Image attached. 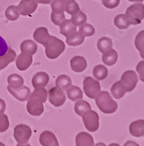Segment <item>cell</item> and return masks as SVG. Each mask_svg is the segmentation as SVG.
I'll return each mask as SVG.
<instances>
[{"label":"cell","instance_id":"7bdbcfd3","mask_svg":"<svg viewBox=\"0 0 144 146\" xmlns=\"http://www.w3.org/2000/svg\"><path fill=\"white\" fill-rule=\"evenodd\" d=\"M5 108H6L5 102L2 99H0V115L3 114L4 112L5 111Z\"/></svg>","mask_w":144,"mask_h":146},{"label":"cell","instance_id":"7402d4cb","mask_svg":"<svg viewBox=\"0 0 144 146\" xmlns=\"http://www.w3.org/2000/svg\"><path fill=\"white\" fill-rule=\"evenodd\" d=\"M118 53L115 50H113V48L108 50V51L105 52L102 57V60H103V63L107 66H112L114 65L116 63L118 60Z\"/></svg>","mask_w":144,"mask_h":146},{"label":"cell","instance_id":"bcb514c9","mask_svg":"<svg viewBox=\"0 0 144 146\" xmlns=\"http://www.w3.org/2000/svg\"><path fill=\"white\" fill-rule=\"evenodd\" d=\"M129 2H137V3H141L142 2L143 0H128Z\"/></svg>","mask_w":144,"mask_h":146},{"label":"cell","instance_id":"8992f818","mask_svg":"<svg viewBox=\"0 0 144 146\" xmlns=\"http://www.w3.org/2000/svg\"><path fill=\"white\" fill-rule=\"evenodd\" d=\"M32 136V130L27 125L19 124L14 129V137L18 143V146L27 144Z\"/></svg>","mask_w":144,"mask_h":146},{"label":"cell","instance_id":"ac0fdd59","mask_svg":"<svg viewBox=\"0 0 144 146\" xmlns=\"http://www.w3.org/2000/svg\"><path fill=\"white\" fill-rule=\"evenodd\" d=\"M75 145L77 146H94V139L87 132H80L75 137Z\"/></svg>","mask_w":144,"mask_h":146},{"label":"cell","instance_id":"7dc6e473","mask_svg":"<svg viewBox=\"0 0 144 146\" xmlns=\"http://www.w3.org/2000/svg\"><path fill=\"white\" fill-rule=\"evenodd\" d=\"M101 1H103V0H101Z\"/></svg>","mask_w":144,"mask_h":146},{"label":"cell","instance_id":"60d3db41","mask_svg":"<svg viewBox=\"0 0 144 146\" xmlns=\"http://www.w3.org/2000/svg\"><path fill=\"white\" fill-rule=\"evenodd\" d=\"M136 71L139 75L140 80L144 83V61H141L136 66Z\"/></svg>","mask_w":144,"mask_h":146},{"label":"cell","instance_id":"f1b7e54d","mask_svg":"<svg viewBox=\"0 0 144 146\" xmlns=\"http://www.w3.org/2000/svg\"><path fill=\"white\" fill-rule=\"evenodd\" d=\"M56 85L62 90H67L72 86L71 78L67 75H59L56 80Z\"/></svg>","mask_w":144,"mask_h":146},{"label":"cell","instance_id":"5b68a950","mask_svg":"<svg viewBox=\"0 0 144 146\" xmlns=\"http://www.w3.org/2000/svg\"><path fill=\"white\" fill-rule=\"evenodd\" d=\"M82 117H83V122L86 129L91 132L97 131L99 126V118L97 112L89 110L85 112Z\"/></svg>","mask_w":144,"mask_h":146},{"label":"cell","instance_id":"7c38bea8","mask_svg":"<svg viewBox=\"0 0 144 146\" xmlns=\"http://www.w3.org/2000/svg\"><path fill=\"white\" fill-rule=\"evenodd\" d=\"M32 64V55L26 53H22L18 55L15 60L17 68L20 71H25L29 69Z\"/></svg>","mask_w":144,"mask_h":146},{"label":"cell","instance_id":"d4e9b609","mask_svg":"<svg viewBox=\"0 0 144 146\" xmlns=\"http://www.w3.org/2000/svg\"><path fill=\"white\" fill-rule=\"evenodd\" d=\"M60 33L65 36H68L73 32H75L77 30V27L72 23L71 20L65 19L62 23L60 24Z\"/></svg>","mask_w":144,"mask_h":146},{"label":"cell","instance_id":"f6af8a7d","mask_svg":"<svg viewBox=\"0 0 144 146\" xmlns=\"http://www.w3.org/2000/svg\"><path fill=\"white\" fill-rule=\"evenodd\" d=\"M37 3L40 4H44V5H47V4H51L53 0H36Z\"/></svg>","mask_w":144,"mask_h":146},{"label":"cell","instance_id":"f546056e","mask_svg":"<svg viewBox=\"0 0 144 146\" xmlns=\"http://www.w3.org/2000/svg\"><path fill=\"white\" fill-rule=\"evenodd\" d=\"M74 110L77 115H78L79 116H82L85 112L89 110H91V105L88 102L85 101V100H80L75 103Z\"/></svg>","mask_w":144,"mask_h":146},{"label":"cell","instance_id":"83f0119b","mask_svg":"<svg viewBox=\"0 0 144 146\" xmlns=\"http://www.w3.org/2000/svg\"><path fill=\"white\" fill-rule=\"evenodd\" d=\"M93 75L98 80H103L108 77V70L104 65H97L93 69Z\"/></svg>","mask_w":144,"mask_h":146},{"label":"cell","instance_id":"8d00e7d4","mask_svg":"<svg viewBox=\"0 0 144 146\" xmlns=\"http://www.w3.org/2000/svg\"><path fill=\"white\" fill-rule=\"evenodd\" d=\"M51 19L55 25L60 26V24L65 20V15L64 13H55L52 12L51 15Z\"/></svg>","mask_w":144,"mask_h":146},{"label":"cell","instance_id":"ffe728a7","mask_svg":"<svg viewBox=\"0 0 144 146\" xmlns=\"http://www.w3.org/2000/svg\"><path fill=\"white\" fill-rule=\"evenodd\" d=\"M66 42L70 46H78L83 44L84 42L85 36L80 32H73L66 36Z\"/></svg>","mask_w":144,"mask_h":146},{"label":"cell","instance_id":"4dcf8cb0","mask_svg":"<svg viewBox=\"0 0 144 146\" xmlns=\"http://www.w3.org/2000/svg\"><path fill=\"white\" fill-rule=\"evenodd\" d=\"M135 45L140 52L141 58L144 59V30H142L137 35L135 40Z\"/></svg>","mask_w":144,"mask_h":146},{"label":"cell","instance_id":"d6986e66","mask_svg":"<svg viewBox=\"0 0 144 146\" xmlns=\"http://www.w3.org/2000/svg\"><path fill=\"white\" fill-rule=\"evenodd\" d=\"M16 58V53L11 48H8L7 53L0 56V70H4L9 64L13 62Z\"/></svg>","mask_w":144,"mask_h":146},{"label":"cell","instance_id":"e0dca14e","mask_svg":"<svg viewBox=\"0 0 144 146\" xmlns=\"http://www.w3.org/2000/svg\"><path fill=\"white\" fill-rule=\"evenodd\" d=\"M129 129L130 135L135 137H144V120L140 119L132 122Z\"/></svg>","mask_w":144,"mask_h":146},{"label":"cell","instance_id":"9a60e30c","mask_svg":"<svg viewBox=\"0 0 144 146\" xmlns=\"http://www.w3.org/2000/svg\"><path fill=\"white\" fill-rule=\"evenodd\" d=\"M70 67L75 72H82L87 67V62L84 57L76 56L70 60Z\"/></svg>","mask_w":144,"mask_h":146},{"label":"cell","instance_id":"44dd1931","mask_svg":"<svg viewBox=\"0 0 144 146\" xmlns=\"http://www.w3.org/2000/svg\"><path fill=\"white\" fill-rule=\"evenodd\" d=\"M113 96L116 100H120L127 93V89L121 80L117 81L113 85L111 88Z\"/></svg>","mask_w":144,"mask_h":146},{"label":"cell","instance_id":"b9f144b4","mask_svg":"<svg viewBox=\"0 0 144 146\" xmlns=\"http://www.w3.org/2000/svg\"><path fill=\"white\" fill-rule=\"evenodd\" d=\"M8 48L9 47L6 41L0 36V56H2L7 53Z\"/></svg>","mask_w":144,"mask_h":146},{"label":"cell","instance_id":"836d02e7","mask_svg":"<svg viewBox=\"0 0 144 146\" xmlns=\"http://www.w3.org/2000/svg\"><path fill=\"white\" fill-rule=\"evenodd\" d=\"M87 21V16L83 12L79 11L78 13L75 14L72 16L71 21L75 27H80L83 25Z\"/></svg>","mask_w":144,"mask_h":146},{"label":"cell","instance_id":"4316f807","mask_svg":"<svg viewBox=\"0 0 144 146\" xmlns=\"http://www.w3.org/2000/svg\"><path fill=\"white\" fill-rule=\"evenodd\" d=\"M7 83L10 87L13 88H18L23 86L24 80L21 75L17 74H12L7 78Z\"/></svg>","mask_w":144,"mask_h":146},{"label":"cell","instance_id":"603a6c76","mask_svg":"<svg viewBox=\"0 0 144 146\" xmlns=\"http://www.w3.org/2000/svg\"><path fill=\"white\" fill-rule=\"evenodd\" d=\"M20 48L22 53L34 55L37 50V45L33 40H27L22 42L20 45Z\"/></svg>","mask_w":144,"mask_h":146},{"label":"cell","instance_id":"52a82bcc","mask_svg":"<svg viewBox=\"0 0 144 146\" xmlns=\"http://www.w3.org/2000/svg\"><path fill=\"white\" fill-rule=\"evenodd\" d=\"M83 91L89 98L95 99L101 91V87L99 81L91 77H86L83 80Z\"/></svg>","mask_w":144,"mask_h":146},{"label":"cell","instance_id":"5bb4252c","mask_svg":"<svg viewBox=\"0 0 144 146\" xmlns=\"http://www.w3.org/2000/svg\"><path fill=\"white\" fill-rule=\"evenodd\" d=\"M40 143L43 146H59L58 140L53 132L45 131L40 135Z\"/></svg>","mask_w":144,"mask_h":146},{"label":"cell","instance_id":"4fadbf2b","mask_svg":"<svg viewBox=\"0 0 144 146\" xmlns=\"http://www.w3.org/2000/svg\"><path fill=\"white\" fill-rule=\"evenodd\" d=\"M51 36L48 33V30L45 27H39L34 32L33 38L38 43L45 47L51 39Z\"/></svg>","mask_w":144,"mask_h":146},{"label":"cell","instance_id":"74e56055","mask_svg":"<svg viewBox=\"0 0 144 146\" xmlns=\"http://www.w3.org/2000/svg\"><path fill=\"white\" fill-rule=\"evenodd\" d=\"M51 4L52 12L55 13H64L65 11L66 6L60 3L58 0H53Z\"/></svg>","mask_w":144,"mask_h":146},{"label":"cell","instance_id":"d590c367","mask_svg":"<svg viewBox=\"0 0 144 146\" xmlns=\"http://www.w3.org/2000/svg\"><path fill=\"white\" fill-rule=\"evenodd\" d=\"M10 126L8 117L5 114L0 115V133L5 132Z\"/></svg>","mask_w":144,"mask_h":146},{"label":"cell","instance_id":"1f68e13d","mask_svg":"<svg viewBox=\"0 0 144 146\" xmlns=\"http://www.w3.org/2000/svg\"><path fill=\"white\" fill-rule=\"evenodd\" d=\"M114 24L117 28L120 29H126L130 25L127 18L124 14H119L115 17Z\"/></svg>","mask_w":144,"mask_h":146},{"label":"cell","instance_id":"f35d334b","mask_svg":"<svg viewBox=\"0 0 144 146\" xmlns=\"http://www.w3.org/2000/svg\"><path fill=\"white\" fill-rule=\"evenodd\" d=\"M65 11H66L68 14H70V15H75V14L78 13V12L80 11L79 5H78V4L75 2L69 4V5H66Z\"/></svg>","mask_w":144,"mask_h":146},{"label":"cell","instance_id":"ba28073f","mask_svg":"<svg viewBox=\"0 0 144 146\" xmlns=\"http://www.w3.org/2000/svg\"><path fill=\"white\" fill-rule=\"evenodd\" d=\"M48 100L54 107L62 106L66 101L65 93L61 88L57 86L53 87L48 91Z\"/></svg>","mask_w":144,"mask_h":146},{"label":"cell","instance_id":"2e32d148","mask_svg":"<svg viewBox=\"0 0 144 146\" xmlns=\"http://www.w3.org/2000/svg\"><path fill=\"white\" fill-rule=\"evenodd\" d=\"M49 75L45 72H39L36 73L32 78V83L34 88L43 87L45 88L49 82Z\"/></svg>","mask_w":144,"mask_h":146},{"label":"cell","instance_id":"8fae6325","mask_svg":"<svg viewBox=\"0 0 144 146\" xmlns=\"http://www.w3.org/2000/svg\"><path fill=\"white\" fill-rule=\"evenodd\" d=\"M7 90L13 96L21 102L27 101L31 94V91L27 86H21L18 88H13L10 86H7Z\"/></svg>","mask_w":144,"mask_h":146},{"label":"cell","instance_id":"6da1fadb","mask_svg":"<svg viewBox=\"0 0 144 146\" xmlns=\"http://www.w3.org/2000/svg\"><path fill=\"white\" fill-rule=\"evenodd\" d=\"M96 105L100 111L105 114H112L118 109V104L113 100L108 91H100L95 97Z\"/></svg>","mask_w":144,"mask_h":146},{"label":"cell","instance_id":"484cf974","mask_svg":"<svg viewBox=\"0 0 144 146\" xmlns=\"http://www.w3.org/2000/svg\"><path fill=\"white\" fill-rule=\"evenodd\" d=\"M98 50L100 53H104L105 52L108 51V50L113 48V42L108 37L103 36L100 39H99L97 43Z\"/></svg>","mask_w":144,"mask_h":146},{"label":"cell","instance_id":"d6a6232c","mask_svg":"<svg viewBox=\"0 0 144 146\" xmlns=\"http://www.w3.org/2000/svg\"><path fill=\"white\" fill-rule=\"evenodd\" d=\"M5 16L7 20L10 21H15L18 19L20 16V12L18 10V7L15 5H11L7 7L5 11Z\"/></svg>","mask_w":144,"mask_h":146},{"label":"cell","instance_id":"3957f363","mask_svg":"<svg viewBox=\"0 0 144 146\" xmlns=\"http://www.w3.org/2000/svg\"><path fill=\"white\" fill-rule=\"evenodd\" d=\"M125 15L130 25H138L144 19V5L142 3L133 4L127 9Z\"/></svg>","mask_w":144,"mask_h":146},{"label":"cell","instance_id":"9c48e42d","mask_svg":"<svg viewBox=\"0 0 144 146\" xmlns=\"http://www.w3.org/2000/svg\"><path fill=\"white\" fill-rule=\"evenodd\" d=\"M121 81L127 89V92H131L135 88L138 82V77L135 72L128 70L124 72L121 75Z\"/></svg>","mask_w":144,"mask_h":146},{"label":"cell","instance_id":"ee69618b","mask_svg":"<svg viewBox=\"0 0 144 146\" xmlns=\"http://www.w3.org/2000/svg\"><path fill=\"white\" fill-rule=\"evenodd\" d=\"M58 1L60 2V3L62 4V5H65V6L69 5V4L75 2V0H58Z\"/></svg>","mask_w":144,"mask_h":146},{"label":"cell","instance_id":"7a4b0ae2","mask_svg":"<svg viewBox=\"0 0 144 146\" xmlns=\"http://www.w3.org/2000/svg\"><path fill=\"white\" fill-rule=\"evenodd\" d=\"M45 48V55L50 59L58 58L65 50V44L62 40L51 36Z\"/></svg>","mask_w":144,"mask_h":146},{"label":"cell","instance_id":"e575fe53","mask_svg":"<svg viewBox=\"0 0 144 146\" xmlns=\"http://www.w3.org/2000/svg\"><path fill=\"white\" fill-rule=\"evenodd\" d=\"M79 32L84 36H91L95 35V29L91 24L84 23L83 25L80 26Z\"/></svg>","mask_w":144,"mask_h":146},{"label":"cell","instance_id":"cb8c5ba5","mask_svg":"<svg viewBox=\"0 0 144 146\" xmlns=\"http://www.w3.org/2000/svg\"><path fill=\"white\" fill-rule=\"evenodd\" d=\"M67 91V95L69 100L73 102H77V100H80L83 99V91L81 88L75 86H71Z\"/></svg>","mask_w":144,"mask_h":146},{"label":"cell","instance_id":"30bf717a","mask_svg":"<svg viewBox=\"0 0 144 146\" xmlns=\"http://www.w3.org/2000/svg\"><path fill=\"white\" fill-rule=\"evenodd\" d=\"M38 3L36 0H21L18 6H17L21 15L26 16L30 15L37 8Z\"/></svg>","mask_w":144,"mask_h":146},{"label":"cell","instance_id":"ab89813d","mask_svg":"<svg viewBox=\"0 0 144 146\" xmlns=\"http://www.w3.org/2000/svg\"><path fill=\"white\" fill-rule=\"evenodd\" d=\"M120 3V0H103V5L106 8L114 9L119 6Z\"/></svg>","mask_w":144,"mask_h":146},{"label":"cell","instance_id":"277c9868","mask_svg":"<svg viewBox=\"0 0 144 146\" xmlns=\"http://www.w3.org/2000/svg\"><path fill=\"white\" fill-rule=\"evenodd\" d=\"M27 109L28 113L33 116H40L44 112L43 100L32 92L29 96Z\"/></svg>","mask_w":144,"mask_h":146}]
</instances>
